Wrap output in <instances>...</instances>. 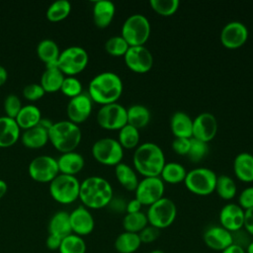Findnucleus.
Wrapping results in <instances>:
<instances>
[{
	"label": "nucleus",
	"mask_w": 253,
	"mask_h": 253,
	"mask_svg": "<svg viewBox=\"0 0 253 253\" xmlns=\"http://www.w3.org/2000/svg\"><path fill=\"white\" fill-rule=\"evenodd\" d=\"M71 11V4L68 0H56L46 10V18L49 21L57 22L63 20Z\"/></svg>",
	"instance_id": "39"
},
{
	"label": "nucleus",
	"mask_w": 253,
	"mask_h": 253,
	"mask_svg": "<svg viewBox=\"0 0 253 253\" xmlns=\"http://www.w3.org/2000/svg\"><path fill=\"white\" fill-rule=\"evenodd\" d=\"M61 240H62V238H60V237H58L56 235L48 234V236H47V238L45 240V245L51 251L58 250L59 247H60V244H61Z\"/></svg>",
	"instance_id": "52"
},
{
	"label": "nucleus",
	"mask_w": 253,
	"mask_h": 253,
	"mask_svg": "<svg viewBox=\"0 0 253 253\" xmlns=\"http://www.w3.org/2000/svg\"><path fill=\"white\" fill-rule=\"evenodd\" d=\"M91 151L98 162L109 166H116L122 162L124 157V148L118 139L112 137H102L96 140Z\"/></svg>",
	"instance_id": "10"
},
{
	"label": "nucleus",
	"mask_w": 253,
	"mask_h": 253,
	"mask_svg": "<svg viewBox=\"0 0 253 253\" xmlns=\"http://www.w3.org/2000/svg\"><path fill=\"white\" fill-rule=\"evenodd\" d=\"M186 175L187 170L182 164L178 162H168L165 163L159 177L163 182L169 184H179L184 182Z\"/></svg>",
	"instance_id": "34"
},
{
	"label": "nucleus",
	"mask_w": 253,
	"mask_h": 253,
	"mask_svg": "<svg viewBox=\"0 0 253 253\" xmlns=\"http://www.w3.org/2000/svg\"><path fill=\"white\" fill-rule=\"evenodd\" d=\"M72 233L79 236L90 234L95 226L92 213L84 206H79L69 213Z\"/></svg>",
	"instance_id": "19"
},
{
	"label": "nucleus",
	"mask_w": 253,
	"mask_h": 253,
	"mask_svg": "<svg viewBox=\"0 0 253 253\" xmlns=\"http://www.w3.org/2000/svg\"><path fill=\"white\" fill-rule=\"evenodd\" d=\"M139 129L135 128L134 126L126 124L119 130L118 141L122 145L123 148L132 149L136 148L139 145Z\"/></svg>",
	"instance_id": "35"
},
{
	"label": "nucleus",
	"mask_w": 253,
	"mask_h": 253,
	"mask_svg": "<svg viewBox=\"0 0 253 253\" xmlns=\"http://www.w3.org/2000/svg\"><path fill=\"white\" fill-rule=\"evenodd\" d=\"M116 13L115 4L109 0H98L93 6V20L98 28L108 27Z\"/></svg>",
	"instance_id": "22"
},
{
	"label": "nucleus",
	"mask_w": 253,
	"mask_h": 253,
	"mask_svg": "<svg viewBox=\"0 0 253 253\" xmlns=\"http://www.w3.org/2000/svg\"><path fill=\"white\" fill-rule=\"evenodd\" d=\"M126 118L128 125L140 129L148 125L150 121V112L145 106L134 104L126 109Z\"/></svg>",
	"instance_id": "31"
},
{
	"label": "nucleus",
	"mask_w": 253,
	"mask_h": 253,
	"mask_svg": "<svg viewBox=\"0 0 253 253\" xmlns=\"http://www.w3.org/2000/svg\"><path fill=\"white\" fill-rule=\"evenodd\" d=\"M129 44L122 36H113L109 38L105 43L106 51L113 56H124Z\"/></svg>",
	"instance_id": "40"
},
{
	"label": "nucleus",
	"mask_w": 253,
	"mask_h": 253,
	"mask_svg": "<svg viewBox=\"0 0 253 253\" xmlns=\"http://www.w3.org/2000/svg\"><path fill=\"white\" fill-rule=\"evenodd\" d=\"M248 35V29L243 23L232 21L222 28L220 32V42L224 47L236 49L246 42Z\"/></svg>",
	"instance_id": "15"
},
{
	"label": "nucleus",
	"mask_w": 253,
	"mask_h": 253,
	"mask_svg": "<svg viewBox=\"0 0 253 253\" xmlns=\"http://www.w3.org/2000/svg\"><path fill=\"white\" fill-rule=\"evenodd\" d=\"M114 197L113 188L108 180L100 176H90L80 182L79 199L87 209H102Z\"/></svg>",
	"instance_id": "3"
},
{
	"label": "nucleus",
	"mask_w": 253,
	"mask_h": 253,
	"mask_svg": "<svg viewBox=\"0 0 253 253\" xmlns=\"http://www.w3.org/2000/svg\"><path fill=\"white\" fill-rule=\"evenodd\" d=\"M170 128L175 137L191 138L193 134V119L182 111L175 112L170 119Z\"/></svg>",
	"instance_id": "24"
},
{
	"label": "nucleus",
	"mask_w": 253,
	"mask_h": 253,
	"mask_svg": "<svg viewBox=\"0 0 253 253\" xmlns=\"http://www.w3.org/2000/svg\"><path fill=\"white\" fill-rule=\"evenodd\" d=\"M141 245L137 233L124 231L115 239V249L119 253H134Z\"/></svg>",
	"instance_id": "32"
},
{
	"label": "nucleus",
	"mask_w": 253,
	"mask_h": 253,
	"mask_svg": "<svg viewBox=\"0 0 253 253\" xmlns=\"http://www.w3.org/2000/svg\"><path fill=\"white\" fill-rule=\"evenodd\" d=\"M8 78V72L6 68L0 64V86H2Z\"/></svg>",
	"instance_id": "55"
},
{
	"label": "nucleus",
	"mask_w": 253,
	"mask_h": 253,
	"mask_svg": "<svg viewBox=\"0 0 253 253\" xmlns=\"http://www.w3.org/2000/svg\"><path fill=\"white\" fill-rule=\"evenodd\" d=\"M60 90L64 95L73 98L82 93V84L75 76H67L64 77Z\"/></svg>",
	"instance_id": "43"
},
{
	"label": "nucleus",
	"mask_w": 253,
	"mask_h": 253,
	"mask_svg": "<svg viewBox=\"0 0 253 253\" xmlns=\"http://www.w3.org/2000/svg\"><path fill=\"white\" fill-rule=\"evenodd\" d=\"M7 190H8V185H7V183H6L4 180L0 179V199L6 194Z\"/></svg>",
	"instance_id": "56"
},
{
	"label": "nucleus",
	"mask_w": 253,
	"mask_h": 253,
	"mask_svg": "<svg viewBox=\"0 0 253 253\" xmlns=\"http://www.w3.org/2000/svg\"><path fill=\"white\" fill-rule=\"evenodd\" d=\"M150 23L144 15L132 14L124 22L121 36L129 46L144 45L150 36Z\"/></svg>",
	"instance_id": "5"
},
{
	"label": "nucleus",
	"mask_w": 253,
	"mask_h": 253,
	"mask_svg": "<svg viewBox=\"0 0 253 253\" xmlns=\"http://www.w3.org/2000/svg\"><path fill=\"white\" fill-rule=\"evenodd\" d=\"M217 175L210 168L197 167L187 172L184 180L186 188L198 196H208L214 192Z\"/></svg>",
	"instance_id": "6"
},
{
	"label": "nucleus",
	"mask_w": 253,
	"mask_h": 253,
	"mask_svg": "<svg viewBox=\"0 0 253 253\" xmlns=\"http://www.w3.org/2000/svg\"><path fill=\"white\" fill-rule=\"evenodd\" d=\"M149 253H165V252L163 250H161V249H154V250L150 251Z\"/></svg>",
	"instance_id": "58"
},
{
	"label": "nucleus",
	"mask_w": 253,
	"mask_h": 253,
	"mask_svg": "<svg viewBox=\"0 0 253 253\" xmlns=\"http://www.w3.org/2000/svg\"><path fill=\"white\" fill-rule=\"evenodd\" d=\"M88 59V52L85 48L79 45H71L60 52L56 65L63 74L74 76L86 67Z\"/></svg>",
	"instance_id": "9"
},
{
	"label": "nucleus",
	"mask_w": 253,
	"mask_h": 253,
	"mask_svg": "<svg viewBox=\"0 0 253 253\" xmlns=\"http://www.w3.org/2000/svg\"><path fill=\"white\" fill-rule=\"evenodd\" d=\"M126 203L124 199L119 197H113L111 202L109 203V207L116 212H123L126 211Z\"/></svg>",
	"instance_id": "50"
},
{
	"label": "nucleus",
	"mask_w": 253,
	"mask_h": 253,
	"mask_svg": "<svg viewBox=\"0 0 253 253\" xmlns=\"http://www.w3.org/2000/svg\"><path fill=\"white\" fill-rule=\"evenodd\" d=\"M220 253H246V250L235 244H231L222 250Z\"/></svg>",
	"instance_id": "54"
},
{
	"label": "nucleus",
	"mask_w": 253,
	"mask_h": 253,
	"mask_svg": "<svg viewBox=\"0 0 253 253\" xmlns=\"http://www.w3.org/2000/svg\"><path fill=\"white\" fill-rule=\"evenodd\" d=\"M80 182L74 175L58 174L49 182L52 199L60 204H71L79 198Z\"/></svg>",
	"instance_id": "7"
},
{
	"label": "nucleus",
	"mask_w": 253,
	"mask_h": 253,
	"mask_svg": "<svg viewBox=\"0 0 253 253\" xmlns=\"http://www.w3.org/2000/svg\"><path fill=\"white\" fill-rule=\"evenodd\" d=\"M92 99L87 93H81L73 98H70L66 112L69 121L74 124H79L86 121L92 112Z\"/></svg>",
	"instance_id": "17"
},
{
	"label": "nucleus",
	"mask_w": 253,
	"mask_h": 253,
	"mask_svg": "<svg viewBox=\"0 0 253 253\" xmlns=\"http://www.w3.org/2000/svg\"><path fill=\"white\" fill-rule=\"evenodd\" d=\"M20 98L15 94H9L4 99V110L6 116L15 119L22 108Z\"/></svg>",
	"instance_id": "44"
},
{
	"label": "nucleus",
	"mask_w": 253,
	"mask_h": 253,
	"mask_svg": "<svg viewBox=\"0 0 253 253\" xmlns=\"http://www.w3.org/2000/svg\"><path fill=\"white\" fill-rule=\"evenodd\" d=\"M81 129L69 120L55 122L48 129V140L60 152L73 151L81 140Z\"/></svg>",
	"instance_id": "4"
},
{
	"label": "nucleus",
	"mask_w": 253,
	"mask_h": 253,
	"mask_svg": "<svg viewBox=\"0 0 253 253\" xmlns=\"http://www.w3.org/2000/svg\"><path fill=\"white\" fill-rule=\"evenodd\" d=\"M15 120L20 128L28 129L40 123L42 120V113L41 110L35 105H25L21 108Z\"/></svg>",
	"instance_id": "29"
},
{
	"label": "nucleus",
	"mask_w": 253,
	"mask_h": 253,
	"mask_svg": "<svg viewBox=\"0 0 253 253\" xmlns=\"http://www.w3.org/2000/svg\"><path fill=\"white\" fill-rule=\"evenodd\" d=\"M243 228L253 236V208L246 210L244 213V224Z\"/></svg>",
	"instance_id": "51"
},
{
	"label": "nucleus",
	"mask_w": 253,
	"mask_h": 253,
	"mask_svg": "<svg viewBox=\"0 0 253 253\" xmlns=\"http://www.w3.org/2000/svg\"><path fill=\"white\" fill-rule=\"evenodd\" d=\"M115 175L118 182L127 191H134L138 184L136 172L126 163L121 162L115 166Z\"/></svg>",
	"instance_id": "30"
},
{
	"label": "nucleus",
	"mask_w": 253,
	"mask_h": 253,
	"mask_svg": "<svg viewBox=\"0 0 253 253\" xmlns=\"http://www.w3.org/2000/svg\"><path fill=\"white\" fill-rule=\"evenodd\" d=\"M252 155H253V152H252Z\"/></svg>",
	"instance_id": "59"
},
{
	"label": "nucleus",
	"mask_w": 253,
	"mask_h": 253,
	"mask_svg": "<svg viewBox=\"0 0 253 253\" xmlns=\"http://www.w3.org/2000/svg\"><path fill=\"white\" fill-rule=\"evenodd\" d=\"M124 90L121 77L112 71H103L89 82L88 95L92 101L103 105L116 103Z\"/></svg>",
	"instance_id": "1"
},
{
	"label": "nucleus",
	"mask_w": 253,
	"mask_h": 253,
	"mask_svg": "<svg viewBox=\"0 0 253 253\" xmlns=\"http://www.w3.org/2000/svg\"><path fill=\"white\" fill-rule=\"evenodd\" d=\"M177 215V207L175 203L166 197L161 198L154 204L148 207L146 217L148 224L164 229L169 227L175 220Z\"/></svg>",
	"instance_id": "8"
},
{
	"label": "nucleus",
	"mask_w": 253,
	"mask_h": 253,
	"mask_svg": "<svg viewBox=\"0 0 253 253\" xmlns=\"http://www.w3.org/2000/svg\"><path fill=\"white\" fill-rule=\"evenodd\" d=\"M49 234L56 235L60 238H64L72 233L69 212L59 211L55 212L48 222Z\"/></svg>",
	"instance_id": "28"
},
{
	"label": "nucleus",
	"mask_w": 253,
	"mask_h": 253,
	"mask_svg": "<svg viewBox=\"0 0 253 253\" xmlns=\"http://www.w3.org/2000/svg\"><path fill=\"white\" fill-rule=\"evenodd\" d=\"M45 91L39 83H30L23 89V95L30 101H36L44 95Z\"/></svg>",
	"instance_id": "45"
},
{
	"label": "nucleus",
	"mask_w": 253,
	"mask_h": 253,
	"mask_svg": "<svg viewBox=\"0 0 253 253\" xmlns=\"http://www.w3.org/2000/svg\"><path fill=\"white\" fill-rule=\"evenodd\" d=\"M149 5L153 11L161 16H171L179 8V0H150Z\"/></svg>",
	"instance_id": "41"
},
{
	"label": "nucleus",
	"mask_w": 253,
	"mask_h": 253,
	"mask_svg": "<svg viewBox=\"0 0 253 253\" xmlns=\"http://www.w3.org/2000/svg\"><path fill=\"white\" fill-rule=\"evenodd\" d=\"M233 172L242 182H253V155L248 152L237 154L233 160Z\"/></svg>",
	"instance_id": "23"
},
{
	"label": "nucleus",
	"mask_w": 253,
	"mask_h": 253,
	"mask_svg": "<svg viewBox=\"0 0 253 253\" xmlns=\"http://www.w3.org/2000/svg\"><path fill=\"white\" fill-rule=\"evenodd\" d=\"M141 208H142V205L134 198V199H132V200H130L126 203V213L138 212V211H141Z\"/></svg>",
	"instance_id": "53"
},
{
	"label": "nucleus",
	"mask_w": 253,
	"mask_h": 253,
	"mask_svg": "<svg viewBox=\"0 0 253 253\" xmlns=\"http://www.w3.org/2000/svg\"><path fill=\"white\" fill-rule=\"evenodd\" d=\"M21 139L23 144L29 148H40L48 140V129L38 124L33 127L25 129Z\"/></svg>",
	"instance_id": "27"
},
{
	"label": "nucleus",
	"mask_w": 253,
	"mask_h": 253,
	"mask_svg": "<svg viewBox=\"0 0 253 253\" xmlns=\"http://www.w3.org/2000/svg\"><path fill=\"white\" fill-rule=\"evenodd\" d=\"M30 176L38 182H51L59 173L57 160L49 155H39L29 164Z\"/></svg>",
	"instance_id": "13"
},
{
	"label": "nucleus",
	"mask_w": 253,
	"mask_h": 253,
	"mask_svg": "<svg viewBox=\"0 0 253 253\" xmlns=\"http://www.w3.org/2000/svg\"><path fill=\"white\" fill-rule=\"evenodd\" d=\"M191 138L175 137L172 141V148L175 153L179 155H187L190 148Z\"/></svg>",
	"instance_id": "49"
},
{
	"label": "nucleus",
	"mask_w": 253,
	"mask_h": 253,
	"mask_svg": "<svg viewBox=\"0 0 253 253\" xmlns=\"http://www.w3.org/2000/svg\"><path fill=\"white\" fill-rule=\"evenodd\" d=\"M146 225H148V220L146 213L143 211L126 213L123 218V227L125 231L138 234Z\"/></svg>",
	"instance_id": "37"
},
{
	"label": "nucleus",
	"mask_w": 253,
	"mask_h": 253,
	"mask_svg": "<svg viewBox=\"0 0 253 253\" xmlns=\"http://www.w3.org/2000/svg\"><path fill=\"white\" fill-rule=\"evenodd\" d=\"M132 163L135 171L143 177H159L166 162L161 147L154 142L147 141L135 148Z\"/></svg>",
	"instance_id": "2"
},
{
	"label": "nucleus",
	"mask_w": 253,
	"mask_h": 253,
	"mask_svg": "<svg viewBox=\"0 0 253 253\" xmlns=\"http://www.w3.org/2000/svg\"><path fill=\"white\" fill-rule=\"evenodd\" d=\"M238 205L244 211L253 208V186L242 190L238 196Z\"/></svg>",
	"instance_id": "48"
},
{
	"label": "nucleus",
	"mask_w": 253,
	"mask_h": 253,
	"mask_svg": "<svg viewBox=\"0 0 253 253\" xmlns=\"http://www.w3.org/2000/svg\"><path fill=\"white\" fill-rule=\"evenodd\" d=\"M205 244L211 250L222 251L232 244V234L220 225H211L203 234Z\"/></svg>",
	"instance_id": "20"
},
{
	"label": "nucleus",
	"mask_w": 253,
	"mask_h": 253,
	"mask_svg": "<svg viewBox=\"0 0 253 253\" xmlns=\"http://www.w3.org/2000/svg\"><path fill=\"white\" fill-rule=\"evenodd\" d=\"M164 182L160 177H144L134 190L135 199L142 206H151L164 195Z\"/></svg>",
	"instance_id": "12"
},
{
	"label": "nucleus",
	"mask_w": 253,
	"mask_h": 253,
	"mask_svg": "<svg viewBox=\"0 0 253 253\" xmlns=\"http://www.w3.org/2000/svg\"><path fill=\"white\" fill-rule=\"evenodd\" d=\"M217 128V120L212 114L208 112L201 113L193 120L192 137L208 143L214 138Z\"/></svg>",
	"instance_id": "16"
},
{
	"label": "nucleus",
	"mask_w": 253,
	"mask_h": 253,
	"mask_svg": "<svg viewBox=\"0 0 253 253\" xmlns=\"http://www.w3.org/2000/svg\"><path fill=\"white\" fill-rule=\"evenodd\" d=\"M124 59L126 65L135 73H146L153 66V55L144 45L129 46Z\"/></svg>",
	"instance_id": "14"
},
{
	"label": "nucleus",
	"mask_w": 253,
	"mask_h": 253,
	"mask_svg": "<svg viewBox=\"0 0 253 253\" xmlns=\"http://www.w3.org/2000/svg\"><path fill=\"white\" fill-rule=\"evenodd\" d=\"M38 56L46 64L56 63L60 54L57 43L51 39H43L37 45Z\"/></svg>",
	"instance_id": "33"
},
{
	"label": "nucleus",
	"mask_w": 253,
	"mask_h": 253,
	"mask_svg": "<svg viewBox=\"0 0 253 253\" xmlns=\"http://www.w3.org/2000/svg\"><path fill=\"white\" fill-rule=\"evenodd\" d=\"M86 243L84 239L74 233L62 238L59 253H86Z\"/></svg>",
	"instance_id": "38"
},
{
	"label": "nucleus",
	"mask_w": 253,
	"mask_h": 253,
	"mask_svg": "<svg viewBox=\"0 0 253 253\" xmlns=\"http://www.w3.org/2000/svg\"><path fill=\"white\" fill-rule=\"evenodd\" d=\"M97 123L105 129L120 130L127 124L126 109L117 102L103 105L97 113Z\"/></svg>",
	"instance_id": "11"
},
{
	"label": "nucleus",
	"mask_w": 253,
	"mask_h": 253,
	"mask_svg": "<svg viewBox=\"0 0 253 253\" xmlns=\"http://www.w3.org/2000/svg\"><path fill=\"white\" fill-rule=\"evenodd\" d=\"M246 253H253V240L250 242V244L246 248Z\"/></svg>",
	"instance_id": "57"
},
{
	"label": "nucleus",
	"mask_w": 253,
	"mask_h": 253,
	"mask_svg": "<svg viewBox=\"0 0 253 253\" xmlns=\"http://www.w3.org/2000/svg\"><path fill=\"white\" fill-rule=\"evenodd\" d=\"M209 152V145L207 142L191 137L190 148L188 151V158L191 162L198 163L202 161Z\"/></svg>",
	"instance_id": "42"
},
{
	"label": "nucleus",
	"mask_w": 253,
	"mask_h": 253,
	"mask_svg": "<svg viewBox=\"0 0 253 253\" xmlns=\"http://www.w3.org/2000/svg\"><path fill=\"white\" fill-rule=\"evenodd\" d=\"M64 79V74L58 68L56 63L46 64L41 77V85L45 92H55L60 90Z\"/></svg>",
	"instance_id": "26"
},
{
	"label": "nucleus",
	"mask_w": 253,
	"mask_h": 253,
	"mask_svg": "<svg viewBox=\"0 0 253 253\" xmlns=\"http://www.w3.org/2000/svg\"><path fill=\"white\" fill-rule=\"evenodd\" d=\"M231 234H232V244L240 246L245 250L250 244V242L252 241L251 239L252 236L244 228L231 232Z\"/></svg>",
	"instance_id": "47"
},
{
	"label": "nucleus",
	"mask_w": 253,
	"mask_h": 253,
	"mask_svg": "<svg viewBox=\"0 0 253 253\" xmlns=\"http://www.w3.org/2000/svg\"><path fill=\"white\" fill-rule=\"evenodd\" d=\"M160 235V229L148 224L146 225L139 233V239L141 241V244H149L154 242Z\"/></svg>",
	"instance_id": "46"
},
{
	"label": "nucleus",
	"mask_w": 253,
	"mask_h": 253,
	"mask_svg": "<svg viewBox=\"0 0 253 253\" xmlns=\"http://www.w3.org/2000/svg\"><path fill=\"white\" fill-rule=\"evenodd\" d=\"M20 126L15 119L0 117V147H8L16 143L20 137Z\"/></svg>",
	"instance_id": "21"
},
{
	"label": "nucleus",
	"mask_w": 253,
	"mask_h": 253,
	"mask_svg": "<svg viewBox=\"0 0 253 253\" xmlns=\"http://www.w3.org/2000/svg\"><path fill=\"white\" fill-rule=\"evenodd\" d=\"M245 211L234 203L223 206L219 211V225L230 232H234L243 228Z\"/></svg>",
	"instance_id": "18"
},
{
	"label": "nucleus",
	"mask_w": 253,
	"mask_h": 253,
	"mask_svg": "<svg viewBox=\"0 0 253 253\" xmlns=\"http://www.w3.org/2000/svg\"><path fill=\"white\" fill-rule=\"evenodd\" d=\"M214 192L221 198L222 200L229 201L233 199L237 192V187L234 180L227 175H219L217 176Z\"/></svg>",
	"instance_id": "36"
},
{
	"label": "nucleus",
	"mask_w": 253,
	"mask_h": 253,
	"mask_svg": "<svg viewBox=\"0 0 253 253\" xmlns=\"http://www.w3.org/2000/svg\"><path fill=\"white\" fill-rule=\"evenodd\" d=\"M59 172L67 175H74L82 170L85 161L84 157L76 151L62 153L57 159Z\"/></svg>",
	"instance_id": "25"
}]
</instances>
